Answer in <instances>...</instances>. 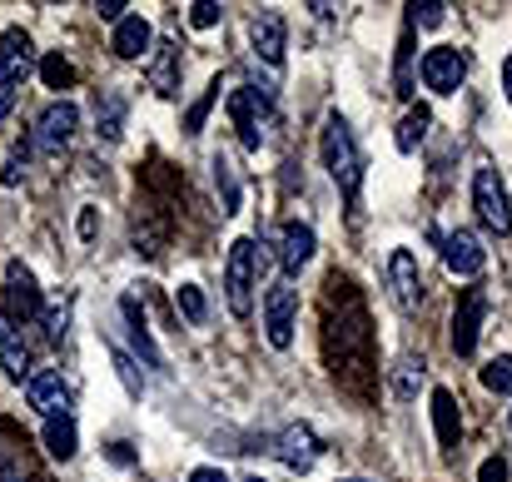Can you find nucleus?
Wrapping results in <instances>:
<instances>
[{"label": "nucleus", "mask_w": 512, "mask_h": 482, "mask_svg": "<svg viewBox=\"0 0 512 482\" xmlns=\"http://www.w3.org/2000/svg\"><path fill=\"white\" fill-rule=\"evenodd\" d=\"M473 209H478V219L493 234H512V199L498 169H478L473 174Z\"/></svg>", "instance_id": "9"}, {"label": "nucleus", "mask_w": 512, "mask_h": 482, "mask_svg": "<svg viewBox=\"0 0 512 482\" xmlns=\"http://www.w3.org/2000/svg\"><path fill=\"white\" fill-rule=\"evenodd\" d=\"M125 115H130V95L125 90H100L95 95V135L105 145H120L125 140Z\"/></svg>", "instance_id": "18"}, {"label": "nucleus", "mask_w": 512, "mask_h": 482, "mask_svg": "<svg viewBox=\"0 0 512 482\" xmlns=\"http://www.w3.org/2000/svg\"><path fill=\"white\" fill-rule=\"evenodd\" d=\"M249 40H254V55H259L269 70H279V65H284L289 30H284V15H279V10H259V15H254V25H249Z\"/></svg>", "instance_id": "16"}, {"label": "nucleus", "mask_w": 512, "mask_h": 482, "mask_svg": "<svg viewBox=\"0 0 512 482\" xmlns=\"http://www.w3.org/2000/svg\"><path fill=\"white\" fill-rule=\"evenodd\" d=\"M45 453L55 463H70L80 453V428H75V413H60V418H45V433H40Z\"/></svg>", "instance_id": "23"}, {"label": "nucleus", "mask_w": 512, "mask_h": 482, "mask_svg": "<svg viewBox=\"0 0 512 482\" xmlns=\"http://www.w3.org/2000/svg\"><path fill=\"white\" fill-rule=\"evenodd\" d=\"M343 482H368V478H343Z\"/></svg>", "instance_id": "42"}, {"label": "nucleus", "mask_w": 512, "mask_h": 482, "mask_svg": "<svg viewBox=\"0 0 512 482\" xmlns=\"http://www.w3.org/2000/svg\"><path fill=\"white\" fill-rule=\"evenodd\" d=\"M0 482H50L30 433L15 418H0Z\"/></svg>", "instance_id": "5"}, {"label": "nucleus", "mask_w": 512, "mask_h": 482, "mask_svg": "<svg viewBox=\"0 0 512 482\" xmlns=\"http://www.w3.org/2000/svg\"><path fill=\"white\" fill-rule=\"evenodd\" d=\"M35 70H40L45 90H70V85H75V65H70V60H65L60 50H50V55H45V60H40Z\"/></svg>", "instance_id": "27"}, {"label": "nucleus", "mask_w": 512, "mask_h": 482, "mask_svg": "<svg viewBox=\"0 0 512 482\" xmlns=\"http://www.w3.org/2000/svg\"><path fill=\"white\" fill-rule=\"evenodd\" d=\"M483 319H488V294H483V289H468V294L458 299V314H453V353H458V358H468V353L478 348Z\"/></svg>", "instance_id": "15"}, {"label": "nucleus", "mask_w": 512, "mask_h": 482, "mask_svg": "<svg viewBox=\"0 0 512 482\" xmlns=\"http://www.w3.org/2000/svg\"><path fill=\"white\" fill-rule=\"evenodd\" d=\"M25 403H30L40 418H60V413H70V388H65V378H60L55 368H40V373H30V383H25Z\"/></svg>", "instance_id": "14"}, {"label": "nucleus", "mask_w": 512, "mask_h": 482, "mask_svg": "<svg viewBox=\"0 0 512 482\" xmlns=\"http://www.w3.org/2000/svg\"><path fill=\"white\" fill-rule=\"evenodd\" d=\"M120 319H125V328H130L135 353H140L150 368H165V353H160V343H155V333H150V319H145V309H140V299H135V294H125V299H120Z\"/></svg>", "instance_id": "19"}, {"label": "nucleus", "mask_w": 512, "mask_h": 482, "mask_svg": "<svg viewBox=\"0 0 512 482\" xmlns=\"http://www.w3.org/2000/svg\"><path fill=\"white\" fill-rule=\"evenodd\" d=\"M150 40H155V25H150L145 15H125V20L115 25V35H110V50H115L120 60H140V55L150 50Z\"/></svg>", "instance_id": "22"}, {"label": "nucleus", "mask_w": 512, "mask_h": 482, "mask_svg": "<svg viewBox=\"0 0 512 482\" xmlns=\"http://www.w3.org/2000/svg\"><path fill=\"white\" fill-rule=\"evenodd\" d=\"M224 20V5H214V0H199V5H189V25L194 30H214Z\"/></svg>", "instance_id": "34"}, {"label": "nucleus", "mask_w": 512, "mask_h": 482, "mask_svg": "<svg viewBox=\"0 0 512 482\" xmlns=\"http://www.w3.org/2000/svg\"><path fill=\"white\" fill-rule=\"evenodd\" d=\"M319 323H324L319 343H324L329 378L339 383L343 398L368 408L378 393V338H373V319H368V304H363L353 274L329 269L324 299H319Z\"/></svg>", "instance_id": "1"}, {"label": "nucleus", "mask_w": 512, "mask_h": 482, "mask_svg": "<svg viewBox=\"0 0 512 482\" xmlns=\"http://www.w3.org/2000/svg\"><path fill=\"white\" fill-rule=\"evenodd\" d=\"M418 388H423V358H418V363H413V358H408V363H403V368H398V398H403V403H408V398H413V393H418Z\"/></svg>", "instance_id": "35"}, {"label": "nucleus", "mask_w": 512, "mask_h": 482, "mask_svg": "<svg viewBox=\"0 0 512 482\" xmlns=\"http://www.w3.org/2000/svg\"><path fill=\"white\" fill-rule=\"evenodd\" d=\"M483 388H493V393H512V353L488 358V368H483Z\"/></svg>", "instance_id": "32"}, {"label": "nucleus", "mask_w": 512, "mask_h": 482, "mask_svg": "<svg viewBox=\"0 0 512 482\" xmlns=\"http://www.w3.org/2000/svg\"><path fill=\"white\" fill-rule=\"evenodd\" d=\"M269 115H274V90L269 85H234L229 90V120H234L244 150H259L264 145Z\"/></svg>", "instance_id": "4"}, {"label": "nucleus", "mask_w": 512, "mask_h": 482, "mask_svg": "<svg viewBox=\"0 0 512 482\" xmlns=\"http://www.w3.org/2000/svg\"><path fill=\"white\" fill-rule=\"evenodd\" d=\"M80 130V105L75 100H50L40 115H35V130L25 135L35 155H60Z\"/></svg>", "instance_id": "7"}, {"label": "nucleus", "mask_w": 512, "mask_h": 482, "mask_svg": "<svg viewBox=\"0 0 512 482\" xmlns=\"http://www.w3.org/2000/svg\"><path fill=\"white\" fill-rule=\"evenodd\" d=\"M478 482H508V463H503V458H488V463L478 468Z\"/></svg>", "instance_id": "38"}, {"label": "nucleus", "mask_w": 512, "mask_h": 482, "mask_svg": "<svg viewBox=\"0 0 512 482\" xmlns=\"http://www.w3.org/2000/svg\"><path fill=\"white\" fill-rule=\"evenodd\" d=\"M314 249H319V239H314L309 224H284V234H279V269H284V279H294L314 259Z\"/></svg>", "instance_id": "20"}, {"label": "nucleus", "mask_w": 512, "mask_h": 482, "mask_svg": "<svg viewBox=\"0 0 512 482\" xmlns=\"http://www.w3.org/2000/svg\"><path fill=\"white\" fill-rule=\"evenodd\" d=\"M219 90H224V85H219V75H214V80H209V90H204V95H199V100L189 105V115H184V135H199V130H204V115L214 110Z\"/></svg>", "instance_id": "28"}, {"label": "nucleus", "mask_w": 512, "mask_h": 482, "mask_svg": "<svg viewBox=\"0 0 512 482\" xmlns=\"http://www.w3.org/2000/svg\"><path fill=\"white\" fill-rule=\"evenodd\" d=\"M433 428H438V443H443L448 453L463 443V418H458L453 388H433Z\"/></svg>", "instance_id": "25"}, {"label": "nucleus", "mask_w": 512, "mask_h": 482, "mask_svg": "<svg viewBox=\"0 0 512 482\" xmlns=\"http://www.w3.org/2000/svg\"><path fill=\"white\" fill-rule=\"evenodd\" d=\"M254 284H259V244L254 239H234L229 244V264H224V299L234 319L254 314Z\"/></svg>", "instance_id": "3"}, {"label": "nucleus", "mask_w": 512, "mask_h": 482, "mask_svg": "<svg viewBox=\"0 0 512 482\" xmlns=\"http://www.w3.org/2000/svg\"><path fill=\"white\" fill-rule=\"evenodd\" d=\"M110 358H115V373H120V383H125V393H130V398H145V378H140V368H135V358H130L125 348H115V343H110Z\"/></svg>", "instance_id": "29"}, {"label": "nucleus", "mask_w": 512, "mask_h": 482, "mask_svg": "<svg viewBox=\"0 0 512 482\" xmlns=\"http://www.w3.org/2000/svg\"><path fill=\"white\" fill-rule=\"evenodd\" d=\"M508 423H512V413H508Z\"/></svg>", "instance_id": "44"}, {"label": "nucleus", "mask_w": 512, "mask_h": 482, "mask_svg": "<svg viewBox=\"0 0 512 482\" xmlns=\"http://www.w3.org/2000/svg\"><path fill=\"white\" fill-rule=\"evenodd\" d=\"M45 338H50V343H60V338H65V323H70V304H60V309H45Z\"/></svg>", "instance_id": "36"}, {"label": "nucleus", "mask_w": 512, "mask_h": 482, "mask_svg": "<svg viewBox=\"0 0 512 482\" xmlns=\"http://www.w3.org/2000/svg\"><path fill=\"white\" fill-rule=\"evenodd\" d=\"M388 289H393V304L403 314H418L423 309V274H418V259L408 249H393L388 254Z\"/></svg>", "instance_id": "12"}, {"label": "nucleus", "mask_w": 512, "mask_h": 482, "mask_svg": "<svg viewBox=\"0 0 512 482\" xmlns=\"http://www.w3.org/2000/svg\"><path fill=\"white\" fill-rule=\"evenodd\" d=\"M95 234H100V209H95V204H85V209H80V239H85V244H95Z\"/></svg>", "instance_id": "37"}, {"label": "nucleus", "mask_w": 512, "mask_h": 482, "mask_svg": "<svg viewBox=\"0 0 512 482\" xmlns=\"http://www.w3.org/2000/svg\"><path fill=\"white\" fill-rule=\"evenodd\" d=\"M418 70H423V85L433 95H458V85L468 80V55L458 45H433Z\"/></svg>", "instance_id": "10"}, {"label": "nucleus", "mask_w": 512, "mask_h": 482, "mask_svg": "<svg viewBox=\"0 0 512 482\" xmlns=\"http://www.w3.org/2000/svg\"><path fill=\"white\" fill-rule=\"evenodd\" d=\"M428 125H433V115H428V105H413L403 120H398V135H393V145L403 150V155H413L423 140H428Z\"/></svg>", "instance_id": "26"}, {"label": "nucleus", "mask_w": 512, "mask_h": 482, "mask_svg": "<svg viewBox=\"0 0 512 482\" xmlns=\"http://www.w3.org/2000/svg\"><path fill=\"white\" fill-rule=\"evenodd\" d=\"M244 482H264V478H244Z\"/></svg>", "instance_id": "43"}, {"label": "nucleus", "mask_w": 512, "mask_h": 482, "mask_svg": "<svg viewBox=\"0 0 512 482\" xmlns=\"http://www.w3.org/2000/svg\"><path fill=\"white\" fill-rule=\"evenodd\" d=\"M294 328H299V289L289 279H279L264 294V338H269V348L284 353L294 343Z\"/></svg>", "instance_id": "8"}, {"label": "nucleus", "mask_w": 512, "mask_h": 482, "mask_svg": "<svg viewBox=\"0 0 512 482\" xmlns=\"http://www.w3.org/2000/svg\"><path fill=\"white\" fill-rule=\"evenodd\" d=\"M319 150H324V169H329V179L339 184V194L348 199V204H358V184H363V150H358V140H353V130H348V120H343L339 110H329V115H324Z\"/></svg>", "instance_id": "2"}, {"label": "nucleus", "mask_w": 512, "mask_h": 482, "mask_svg": "<svg viewBox=\"0 0 512 482\" xmlns=\"http://www.w3.org/2000/svg\"><path fill=\"white\" fill-rule=\"evenodd\" d=\"M274 458L289 468V473H309L319 463V438L309 423H289L279 438H274Z\"/></svg>", "instance_id": "13"}, {"label": "nucleus", "mask_w": 512, "mask_h": 482, "mask_svg": "<svg viewBox=\"0 0 512 482\" xmlns=\"http://www.w3.org/2000/svg\"><path fill=\"white\" fill-rule=\"evenodd\" d=\"M0 363H5V373L20 383H30V343H25V333L15 328V323L0 314Z\"/></svg>", "instance_id": "24"}, {"label": "nucleus", "mask_w": 512, "mask_h": 482, "mask_svg": "<svg viewBox=\"0 0 512 482\" xmlns=\"http://www.w3.org/2000/svg\"><path fill=\"white\" fill-rule=\"evenodd\" d=\"M0 314L15 323V328H25V323L45 319V299H40V284H35V274H30V264H25V259H10V264H5Z\"/></svg>", "instance_id": "6"}, {"label": "nucleus", "mask_w": 512, "mask_h": 482, "mask_svg": "<svg viewBox=\"0 0 512 482\" xmlns=\"http://www.w3.org/2000/svg\"><path fill=\"white\" fill-rule=\"evenodd\" d=\"M174 304H179V314L194 323V328L209 319V304H204V289H199V284H179V299H174Z\"/></svg>", "instance_id": "30"}, {"label": "nucleus", "mask_w": 512, "mask_h": 482, "mask_svg": "<svg viewBox=\"0 0 512 482\" xmlns=\"http://www.w3.org/2000/svg\"><path fill=\"white\" fill-rule=\"evenodd\" d=\"M125 10H130L125 0H100V5H95V15H100V20H115V25L125 20Z\"/></svg>", "instance_id": "39"}, {"label": "nucleus", "mask_w": 512, "mask_h": 482, "mask_svg": "<svg viewBox=\"0 0 512 482\" xmlns=\"http://www.w3.org/2000/svg\"><path fill=\"white\" fill-rule=\"evenodd\" d=\"M443 0H418V5H408V25H423V30H438L443 25Z\"/></svg>", "instance_id": "33"}, {"label": "nucleus", "mask_w": 512, "mask_h": 482, "mask_svg": "<svg viewBox=\"0 0 512 482\" xmlns=\"http://www.w3.org/2000/svg\"><path fill=\"white\" fill-rule=\"evenodd\" d=\"M443 264L458 279H478L483 264H488V254H483V244H478L473 229H453V234H443Z\"/></svg>", "instance_id": "17"}, {"label": "nucleus", "mask_w": 512, "mask_h": 482, "mask_svg": "<svg viewBox=\"0 0 512 482\" xmlns=\"http://www.w3.org/2000/svg\"><path fill=\"white\" fill-rule=\"evenodd\" d=\"M503 90H508V100H512V55L503 60Z\"/></svg>", "instance_id": "41"}, {"label": "nucleus", "mask_w": 512, "mask_h": 482, "mask_svg": "<svg viewBox=\"0 0 512 482\" xmlns=\"http://www.w3.org/2000/svg\"><path fill=\"white\" fill-rule=\"evenodd\" d=\"M214 184H224V209L219 214H234L239 209V179H234V169L224 155H214Z\"/></svg>", "instance_id": "31"}, {"label": "nucleus", "mask_w": 512, "mask_h": 482, "mask_svg": "<svg viewBox=\"0 0 512 482\" xmlns=\"http://www.w3.org/2000/svg\"><path fill=\"white\" fill-rule=\"evenodd\" d=\"M0 75L20 90L30 75H35V40L25 25H5L0 30Z\"/></svg>", "instance_id": "11"}, {"label": "nucleus", "mask_w": 512, "mask_h": 482, "mask_svg": "<svg viewBox=\"0 0 512 482\" xmlns=\"http://www.w3.org/2000/svg\"><path fill=\"white\" fill-rule=\"evenodd\" d=\"M179 75H184V55H179V40H165L155 45V60H150V90L160 100H174L179 95Z\"/></svg>", "instance_id": "21"}, {"label": "nucleus", "mask_w": 512, "mask_h": 482, "mask_svg": "<svg viewBox=\"0 0 512 482\" xmlns=\"http://www.w3.org/2000/svg\"><path fill=\"white\" fill-rule=\"evenodd\" d=\"M189 482H229V478H224L219 468H194V473H189Z\"/></svg>", "instance_id": "40"}]
</instances>
